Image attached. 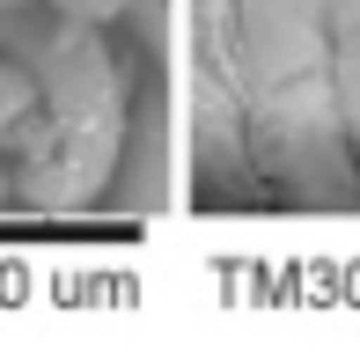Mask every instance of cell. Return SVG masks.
<instances>
[{
  "instance_id": "1",
  "label": "cell",
  "mask_w": 360,
  "mask_h": 360,
  "mask_svg": "<svg viewBox=\"0 0 360 360\" xmlns=\"http://www.w3.org/2000/svg\"><path fill=\"white\" fill-rule=\"evenodd\" d=\"M331 15V81H338V118H346L353 162H360V0H323Z\"/></svg>"
}]
</instances>
